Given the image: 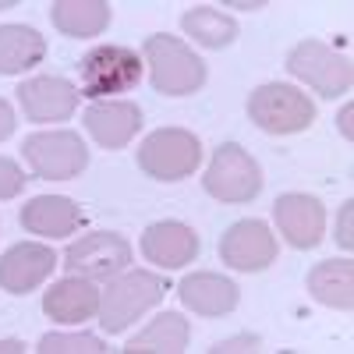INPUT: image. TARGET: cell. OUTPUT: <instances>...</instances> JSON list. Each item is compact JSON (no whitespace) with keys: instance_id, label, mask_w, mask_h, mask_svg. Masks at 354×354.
Listing matches in <instances>:
<instances>
[{"instance_id":"obj_1","label":"cell","mask_w":354,"mask_h":354,"mask_svg":"<svg viewBox=\"0 0 354 354\" xmlns=\"http://www.w3.org/2000/svg\"><path fill=\"white\" fill-rule=\"evenodd\" d=\"M167 294V280L149 270H131L113 277L100 298V326L103 333H124L135 319L156 308Z\"/></svg>"},{"instance_id":"obj_2","label":"cell","mask_w":354,"mask_h":354,"mask_svg":"<svg viewBox=\"0 0 354 354\" xmlns=\"http://www.w3.org/2000/svg\"><path fill=\"white\" fill-rule=\"evenodd\" d=\"M145 64L149 82L163 96H192L205 85V61L177 36H149L145 39Z\"/></svg>"},{"instance_id":"obj_3","label":"cell","mask_w":354,"mask_h":354,"mask_svg":"<svg viewBox=\"0 0 354 354\" xmlns=\"http://www.w3.org/2000/svg\"><path fill=\"white\" fill-rule=\"evenodd\" d=\"M248 117L270 135H298V131L312 128L315 103L301 88L270 82V85H259L248 96Z\"/></svg>"},{"instance_id":"obj_4","label":"cell","mask_w":354,"mask_h":354,"mask_svg":"<svg viewBox=\"0 0 354 354\" xmlns=\"http://www.w3.org/2000/svg\"><path fill=\"white\" fill-rule=\"evenodd\" d=\"M202 163V145L198 135L185 128H160L153 135H145L138 149V167L153 181H185L192 177Z\"/></svg>"},{"instance_id":"obj_5","label":"cell","mask_w":354,"mask_h":354,"mask_svg":"<svg viewBox=\"0 0 354 354\" xmlns=\"http://www.w3.org/2000/svg\"><path fill=\"white\" fill-rule=\"evenodd\" d=\"M202 188L220 202L245 205V202H255V195L262 192V170H259L255 156L248 149H241L238 142H223L209 160Z\"/></svg>"},{"instance_id":"obj_6","label":"cell","mask_w":354,"mask_h":354,"mask_svg":"<svg viewBox=\"0 0 354 354\" xmlns=\"http://www.w3.org/2000/svg\"><path fill=\"white\" fill-rule=\"evenodd\" d=\"M21 156L39 181H71L88 167V149L78 131H39L21 142Z\"/></svg>"},{"instance_id":"obj_7","label":"cell","mask_w":354,"mask_h":354,"mask_svg":"<svg viewBox=\"0 0 354 354\" xmlns=\"http://www.w3.org/2000/svg\"><path fill=\"white\" fill-rule=\"evenodd\" d=\"M78 71H82V82H85V96L103 100L110 93H131L142 82V57L131 46L103 43V46H93L82 57Z\"/></svg>"},{"instance_id":"obj_8","label":"cell","mask_w":354,"mask_h":354,"mask_svg":"<svg viewBox=\"0 0 354 354\" xmlns=\"http://www.w3.org/2000/svg\"><path fill=\"white\" fill-rule=\"evenodd\" d=\"M287 71L294 78H301L305 85H312L322 100H337L344 96L351 82H354V68L344 53L330 50L319 39H301L287 53Z\"/></svg>"},{"instance_id":"obj_9","label":"cell","mask_w":354,"mask_h":354,"mask_svg":"<svg viewBox=\"0 0 354 354\" xmlns=\"http://www.w3.org/2000/svg\"><path fill=\"white\" fill-rule=\"evenodd\" d=\"M128 262H131V245L113 230L85 234V238L71 241L64 252L68 277H82V280H113L128 270Z\"/></svg>"},{"instance_id":"obj_10","label":"cell","mask_w":354,"mask_h":354,"mask_svg":"<svg viewBox=\"0 0 354 354\" xmlns=\"http://www.w3.org/2000/svg\"><path fill=\"white\" fill-rule=\"evenodd\" d=\"M220 259L238 273H259L277 262V238L262 220H238L220 238Z\"/></svg>"},{"instance_id":"obj_11","label":"cell","mask_w":354,"mask_h":354,"mask_svg":"<svg viewBox=\"0 0 354 354\" xmlns=\"http://www.w3.org/2000/svg\"><path fill=\"white\" fill-rule=\"evenodd\" d=\"M78 88L64 78L53 75H39L18 85V103L28 113V121L36 124H53V121H68V117L78 110Z\"/></svg>"},{"instance_id":"obj_12","label":"cell","mask_w":354,"mask_h":354,"mask_svg":"<svg viewBox=\"0 0 354 354\" xmlns=\"http://www.w3.org/2000/svg\"><path fill=\"white\" fill-rule=\"evenodd\" d=\"M273 220L283 234V241L290 248H315L322 241V227H326V209L322 202L312 198V195H301V192H290V195H280L273 202Z\"/></svg>"},{"instance_id":"obj_13","label":"cell","mask_w":354,"mask_h":354,"mask_svg":"<svg viewBox=\"0 0 354 354\" xmlns=\"http://www.w3.org/2000/svg\"><path fill=\"white\" fill-rule=\"evenodd\" d=\"M53 270H57V252L50 245H36V241L11 245L4 255H0V290L28 294V290H36Z\"/></svg>"},{"instance_id":"obj_14","label":"cell","mask_w":354,"mask_h":354,"mask_svg":"<svg viewBox=\"0 0 354 354\" xmlns=\"http://www.w3.org/2000/svg\"><path fill=\"white\" fill-rule=\"evenodd\" d=\"M85 131L103 149H124L142 131V106L131 100H96L85 110Z\"/></svg>"},{"instance_id":"obj_15","label":"cell","mask_w":354,"mask_h":354,"mask_svg":"<svg viewBox=\"0 0 354 354\" xmlns=\"http://www.w3.org/2000/svg\"><path fill=\"white\" fill-rule=\"evenodd\" d=\"M18 220L28 234H39V238H68V234L85 227L82 205L68 195H36V198H28L21 205Z\"/></svg>"},{"instance_id":"obj_16","label":"cell","mask_w":354,"mask_h":354,"mask_svg":"<svg viewBox=\"0 0 354 354\" xmlns=\"http://www.w3.org/2000/svg\"><path fill=\"white\" fill-rule=\"evenodd\" d=\"M198 248V234L177 220H160L142 234V255L156 262L160 270H181V266L195 262Z\"/></svg>"},{"instance_id":"obj_17","label":"cell","mask_w":354,"mask_h":354,"mask_svg":"<svg viewBox=\"0 0 354 354\" xmlns=\"http://www.w3.org/2000/svg\"><path fill=\"white\" fill-rule=\"evenodd\" d=\"M177 294H181V305L205 315V319H220L227 312L238 308L241 301V290L234 280L220 277V273H192L181 280V287H177Z\"/></svg>"},{"instance_id":"obj_18","label":"cell","mask_w":354,"mask_h":354,"mask_svg":"<svg viewBox=\"0 0 354 354\" xmlns=\"http://www.w3.org/2000/svg\"><path fill=\"white\" fill-rule=\"evenodd\" d=\"M43 312L53 322H71L75 326V322H85L100 312V290L93 287V280L68 277L43 294Z\"/></svg>"},{"instance_id":"obj_19","label":"cell","mask_w":354,"mask_h":354,"mask_svg":"<svg viewBox=\"0 0 354 354\" xmlns=\"http://www.w3.org/2000/svg\"><path fill=\"white\" fill-rule=\"evenodd\" d=\"M50 21L57 32H64L71 39H93L106 32L110 4L106 0H57L50 8Z\"/></svg>"},{"instance_id":"obj_20","label":"cell","mask_w":354,"mask_h":354,"mask_svg":"<svg viewBox=\"0 0 354 354\" xmlns=\"http://www.w3.org/2000/svg\"><path fill=\"white\" fill-rule=\"evenodd\" d=\"M308 290L319 305H330L340 312L354 308V262L351 259H330L319 262L308 273Z\"/></svg>"},{"instance_id":"obj_21","label":"cell","mask_w":354,"mask_h":354,"mask_svg":"<svg viewBox=\"0 0 354 354\" xmlns=\"http://www.w3.org/2000/svg\"><path fill=\"white\" fill-rule=\"evenodd\" d=\"M188 340H192L188 319L177 312H163L138 337H131L124 351L128 354H181L188 351Z\"/></svg>"},{"instance_id":"obj_22","label":"cell","mask_w":354,"mask_h":354,"mask_svg":"<svg viewBox=\"0 0 354 354\" xmlns=\"http://www.w3.org/2000/svg\"><path fill=\"white\" fill-rule=\"evenodd\" d=\"M46 57V39L28 25H0V75H21Z\"/></svg>"},{"instance_id":"obj_23","label":"cell","mask_w":354,"mask_h":354,"mask_svg":"<svg viewBox=\"0 0 354 354\" xmlns=\"http://www.w3.org/2000/svg\"><path fill=\"white\" fill-rule=\"evenodd\" d=\"M181 28H185V36H192L205 50H227L234 39H238V21L227 18L216 8H192V11H185L181 15Z\"/></svg>"},{"instance_id":"obj_24","label":"cell","mask_w":354,"mask_h":354,"mask_svg":"<svg viewBox=\"0 0 354 354\" xmlns=\"http://www.w3.org/2000/svg\"><path fill=\"white\" fill-rule=\"evenodd\" d=\"M36 351L39 354H103L106 344L93 333H46Z\"/></svg>"},{"instance_id":"obj_25","label":"cell","mask_w":354,"mask_h":354,"mask_svg":"<svg viewBox=\"0 0 354 354\" xmlns=\"http://www.w3.org/2000/svg\"><path fill=\"white\" fill-rule=\"evenodd\" d=\"M25 170L15 163V160H8V156H0V202H8V198H18L21 192H25Z\"/></svg>"},{"instance_id":"obj_26","label":"cell","mask_w":354,"mask_h":354,"mask_svg":"<svg viewBox=\"0 0 354 354\" xmlns=\"http://www.w3.org/2000/svg\"><path fill=\"white\" fill-rule=\"evenodd\" d=\"M238 351H259V337H255V333H241V337L220 340V344L213 347V354H238Z\"/></svg>"},{"instance_id":"obj_27","label":"cell","mask_w":354,"mask_h":354,"mask_svg":"<svg viewBox=\"0 0 354 354\" xmlns=\"http://www.w3.org/2000/svg\"><path fill=\"white\" fill-rule=\"evenodd\" d=\"M15 110H11V103L8 100H0V142H4V138H11L15 135Z\"/></svg>"},{"instance_id":"obj_28","label":"cell","mask_w":354,"mask_h":354,"mask_svg":"<svg viewBox=\"0 0 354 354\" xmlns=\"http://www.w3.org/2000/svg\"><path fill=\"white\" fill-rule=\"evenodd\" d=\"M337 241H340L344 252H351V245H354V238H351V202H347L344 220H340V227H337Z\"/></svg>"},{"instance_id":"obj_29","label":"cell","mask_w":354,"mask_h":354,"mask_svg":"<svg viewBox=\"0 0 354 354\" xmlns=\"http://www.w3.org/2000/svg\"><path fill=\"white\" fill-rule=\"evenodd\" d=\"M15 351H25L21 340H0V354H15Z\"/></svg>"},{"instance_id":"obj_30","label":"cell","mask_w":354,"mask_h":354,"mask_svg":"<svg viewBox=\"0 0 354 354\" xmlns=\"http://www.w3.org/2000/svg\"><path fill=\"white\" fill-rule=\"evenodd\" d=\"M340 128H344V135L351 138V106H344V117H340Z\"/></svg>"}]
</instances>
